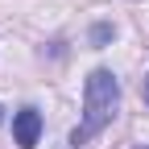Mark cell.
Returning <instances> with one entry per match:
<instances>
[{
	"label": "cell",
	"mask_w": 149,
	"mask_h": 149,
	"mask_svg": "<svg viewBox=\"0 0 149 149\" xmlns=\"http://www.w3.org/2000/svg\"><path fill=\"white\" fill-rule=\"evenodd\" d=\"M141 149H149V145H141Z\"/></svg>",
	"instance_id": "5"
},
{
	"label": "cell",
	"mask_w": 149,
	"mask_h": 149,
	"mask_svg": "<svg viewBox=\"0 0 149 149\" xmlns=\"http://www.w3.org/2000/svg\"><path fill=\"white\" fill-rule=\"evenodd\" d=\"M13 137H17L21 149H33V145H37V137H42V116H37V108H21V112H17Z\"/></svg>",
	"instance_id": "2"
},
{
	"label": "cell",
	"mask_w": 149,
	"mask_h": 149,
	"mask_svg": "<svg viewBox=\"0 0 149 149\" xmlns=\"http://www.w3.org/2000/svg\"><path fill=\"white\" fill-rule=\"evenodd\" d=\"M116 112H120V83H116V74L112 70H91L87 87H83V120L70 133V145L79 149L91 137H100L104 128L116 120Z\"/></svg>",
	"instance_id": "1"
},
{
	"label": "cell",
	"mask_w": 149,
	"mask_h": 149,
	"mask_svg": "<svg viewBox=\"0 0 149 149\" xmlns=\"http://www.w3.org/2000/svg\"><path fill=\"white\" fill-rule=\"evenodd\" d=\"M141 100H145V108H149V74H145V83H141Z\"/></svg>",
	"instance_id": "4"
},
{
	"label": "cell",
	"mask_w": 149,
	"mask_h": 149,
	"mask_svg": "<svg viewBox=\"0 0 149 149\" xmlns=\"http://www.w3.org/2000/svg\"><path fill=\"white\" fill-rule=\"evenodd\" d=\"M91 37H95V42H108V37H112V29H108V25H95V33H91Z\"/></svg>",
	"instance_id": "3"
}]
</instances>
